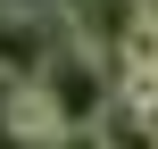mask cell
<instances>
[{"label": "cell", "instance_id": "1", "mask_svg": "<svg viewBox=\"0 0 158 149\" xmlns=\"http://www.w3.org/2000/svg\"><path fill=\"white\" fill-rule=\"evenodd\" d=\"M42 100L58 108V124L67 133H100V116L117 108V58L108 50H92L83 33H58V50L42 58Z\"/></svg>", "mask_w": 158, "mask_h": 149}, {"label": "cell", "instance_id": "2", "mask_svg": "<svg viewBox=\"0 0 158 149\" xmlns=\"http://www.w3.org/2000/svg\"><path fill=\"white\" fill-rule=\"evenodd\" d=\"M58 33H67L58 0H0V83H33Z\"/></svg>", "mask_w": 158, "mask_h": 149}, {"label": "cell", "instance_id": "3", "mask_svg": "<svg viewBox=\"0 0 158 149\" xmlns=\"http://www.w3.org/2000/svg\"><path fill=\"white\" fill-rule=\"evenodd\" d=\"M92 141H100V149H158V133H150V124H142V116H133V108H108Z\"/></svg>", "mask_w": 158, "mask_h": 149}, {"label": "cell", "instance_id": "4", "mask_svg": "<svg viewBox=\"0 0 158 149\" xmlns=\"http://www.w3.org/2000/svg\"><path fill=\"white\" fill-rule=\"evenodd\" d=\"M0 149H25V133L8 124V83H0Z\"/></svg>", "mask_w": 158, "mask_h": 149}, {"label": "cell", "instance_id": "5", "mask_svg": "<svg viewBox=\"0 0 158 149\" xmlns=\"http://www.w3.org/2000/svg\"><path fill=\"white\" fill-rule=\"evenodd\" d=\"M142 124H150V133H158V100H150V108H142Z\"/></svg>", "mask_w": 158, "mask_h": 149}, {"label": "cell", "instance_id": "6", "mask_svg": "<svg viewBox=\"0 0 158 149\" xmlns=\"http://www.w3.org/2000/svg\"><path fill=\"white\" fill-rule=\"evenodd\" d=\"M142 8H158V0H142Z\"/></svg>", "mask_w": 158, "mask_h": 149}]
</instances>
